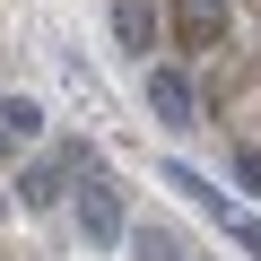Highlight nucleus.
Returning <instances> with one entry per match:
<instances>
[{
  "instance_id": "obj_4",
  "label": "nucleus",
  "mask_w": 261,
  "mask_h": 261,
  "mask_svg": "<svg viewBox=\"0 0 261 261\" xmlns=\"http://www.w3.org/2000/svg\"><path fill=\"white\" fill-rule=\"evenodd\" d=\"M148 113H157L166 130H192V122H200V87H192L174 61H157V70H148Z\"/></svg>"
},
{
  "instance_id": "obj_6",
  "label": "nucleus",
  "mask_w": 261,
  "mask_h": 261,
  "mask_svg": "<svg viewBox=\"0 0 261 261\" xmlns=\"http://www.w3.org/2000/svg\"><path fill=\"white\" fill-rule=\"evenodd\" d=\"M113 44L122 53H157V0H113Z\"/></svg>"
},
{
  "instance_id": "obj_3",
  "label": "nucleus",
  "mask_w": 261,
  "mask_h": 261,
  "mask_svg": "<svg viewBox=\"0 0 261 261\" xmlns=\"http://www.w3.org/2000/svg\"><path fill=\"white\" fill-rule=\"evenodd\" d=\"M79 235H87V244H122V235H130L122 183H105V174H87V183H79Z\"/></svg>"
},
{
  "instance_id": "obj_7",
  "label": "nucleus",
  "mask_w": 261,
  "mask_h": 261,
  "mask_svg": "<svg viewBox=\"0 0 261 261\" xmlns=\"http://www.w3.org/2000/svg\"><path fill=\"white\" fill-rule=\"evenodd\" d=\"M35 130H44V105H35V96H0V157L27 148Z\"/></svg>"
},
{
  "instance_id": "obj_2",
  "label": "nucleus",
  "mask_w": 261,
  "mask_h": 261,
  "mask_svg": "<svg viewBox=\"0 0 261 261\" xmlns=\"http://www.w3.org/2000/svg\"><path fill=\"white\" fill-rule=\"evenodd\" d=\"M166 183H174L183 200H200V209H209V218H218V226H226V235H235V244H244V252L261 261V218H244V209H235V200H226V192H218L209 174H192V166H166Z\"/></svg>"
},
{
  "instance_id": "obj_8",
  "label": "nucleus",
  "mask_w": 261,
  "mask_h": 261,
  "mask_svg": "<svg viewBox=\"0 0 261 261\" xmlns=\"http://www.w3.org/2000/svg\"><path fill=\"white\" fill-rule=\"evenodd\" d=\"M122 244H130V261H192L174 226H140V235H122Z\"/></svg>"
},
{
  "instance_id": "obj_9",
  "label": "nucleus",
  "mask_w": 261,
  "mask_h": 261,
  "mask_svg": "<svg viewBox=\"0 0 261 261\" xmlns=\"http://www.w3.org/2000/svg\"><path fill=\"white\" fill-rule=\"evenodd\" d=\"M235 183H244V192L261 200V148H235Z\"/></svg>"
},
{
  "instance_id": "obj_1",
  "label": "nucleus",
  "mask_w": 261,
  "mask_h": 261,
  "mask_svg": "<svg viewBox=\"0 0 261 261\" xmlns=\"http://www.w3.org/2000/svg\"><path fill=\"white\" fill-rule=\"evenodd\" d=\"M70 174H96V157H87V140H70V148H53V157H35L27 174H18V209H61V183Z\"/></svg>"
},
{
  "instance_id": "obj_5",
  "label": "nucleus",
  "mask_w": 261,
  "mask_h": 261,
  "mask_svg": "<svg viewBox=\"0 0 261 261\" xmlns=\"http://www.w3.org/2000/svg\"><path fill=\"white\" fill-rule=\"evenodd\" d=\"M226 35V0H174V53H209Z\"/></svg>"
}]
</instances>
